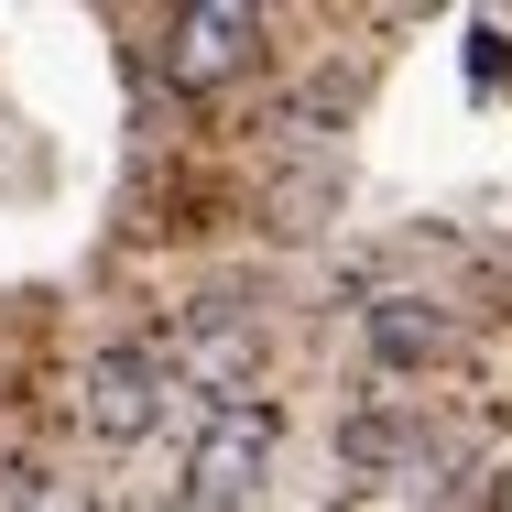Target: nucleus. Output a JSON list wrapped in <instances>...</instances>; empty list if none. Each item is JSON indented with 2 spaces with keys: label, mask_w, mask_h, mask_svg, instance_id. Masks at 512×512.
<instances>
[{
  "label": "nucleus",
  "mask_w": 512,
  "mask_h": 512,
  "mask_svg": "<svg viewBox=\"0 0 512 512\" xmlns=\"http://www.w3.org/2000/svg\"><path fill=\"white\" fill-rule=\"evenodd\" d=\"M164 393H186V382H175V360H164L153 338H120V349H99V360L77 371V414L99 425L109 447L153 436V425H164Z\"/></svg>",
  "instance_id": "obj_1"
},
{
  "label": "nucleus",
  "mask_w": 512,
  "mask_h": 512,
  "mask_svg": "<svg viewBox=\"0 0 512 512\" xmlns=\"http://www.w3.org/2000/svg\"><path fill=\"white\" fill-rule=\"evenodd\" d=\"M273 436H284V414L262 404V393H240V404H207L197 447H186V502H197V512H229L251 480H262Z\"/></svg>",
  "instance_id": "obj_2"
},
{
  "label": "nucleus",
  "mask_w": 512,
  "mask_h": 512,
  "mask_svg": "<svg viewBox=\"0 0 512 512\" xmlns=\"http://www.w3.org/2000/svg\"><path fill=\"white\" fill-rule=\"evenodd\" d=\"M251 44H262V22H251L240 0H197V11H175V33H164V77H175V88H218V77H240Z\"/></svg>",
  "instance_id": "obj_3"
},
{
  "label": "nucleus",
  "mask_w": 512,
  "mask_h": 512,
  "mask_svg": "<svg viewBox=\"0 0 512 512\" xmlns=\"http://www.w3.org/2000/svg\"><path fill=\"white\" fill-rule=\"evenodd\" d=\"M382 349H393V360H425V349H436V316H414V306H382Z\"/></svg>",
  "instance_id": "obj_4"
},
{
  "label": "nucleus",
  "mask_w": 512,
  "mask_h": 512,
  "mask_svg": "<svg viewBox=\"0 0 512 512\" xmlns=\"http://www.w3.org/2000/svg\"><path fill=\"white\" fill-rule=\"evenodd\" d=\"M22 502H33V512H77V491H66V480H33Z\"/></svg>",
  "instance_id": "obj_5"
}]
</instances>
